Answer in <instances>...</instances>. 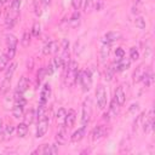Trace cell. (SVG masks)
<instances>
[{"mask_svg":"<svg viewBox=\"0 0 155 155\" xmlns=\"http://www.w3.org/2000/svg\"><path fill=\"white\" fill-rule=\"evenodd\" d=\"M13 131H15V126L10 124V125H6V126L4 127V132H2V133L5 134V137H6V138H8V137L13 133Z\"/></svg>","mask_w":155,"mask_h":155,"instance_id":"f35d334b","label":"cell"},{"mask_svg":"<svg viewBox=\"0 0 155 155\" xmlns=\"http://www.w3.org/2000/svg\"><path fill=\"white\" fill-rule=\"evenodd\" d=\"M0 5H1V4H0Z\"/></svg>","mask_w":155,"mask_h":155,"instance_id":"db71d44e","label":"cell"},{"mask_svg":"<svg viewBox=\"0 0 155 155\" xmlns=\"http://www.w3.org/2000/svg\"><path fill=\"white\" fill-rule=\"evenodd\" d=\"M142 81L144 82V85L147 86V87H150L151 85H153V82H154V78H153V73L148 69V71L145 73V75H144V78L142 79Z\"/></svg>","mask_w":155,"mask_h":155,"instance_id":"f546056e","label":"cell"},{"mask_svg":"<svg viewBox=\"0 0 155 155\" xmlns=\"http://www.w3.org/2000/svg\"><path fill=\"white\" fill-rule=\"evenodd\" d=\"M96 101L99 109H104L107 107V91L103 85H99L96 90Z\"/></svg>","mask_w":155,"mask_h":155,"instance_id":"277c9868","label":"cell"},{"mask_svg":"<svg viewBox=\"0 0 155 155\" xmlns=\"http://www.w3.org/2000/svg\"><path fill=\"white\" fill-rule=\"evenodd\" d=\"M16 131H17L18 137L24 138V137L27 136V133H28V125H27L25 122H21V124H18V125H17Z\"/></svg>","mask_w":155,"mask_h":155,"instance_id":"603a6c76","label":"cell"},{"mask_svg":"<svg viewBox=\"0 0 155 155\" xmlns=\"http://www.w3.org/2000/svg\"><path fill=\"white\" fill-rule=\"evenodd\" d=\"M76 82H79L82 87L84 92H87L91 88L92 85V78H91V71L90 70H82V71H78V76H76Z\"/></svg>","mask_w":155,"mask_h":155,"instance_id":"7a4b0ae2","label":"cell"},{"mask_svg":"<svg viewBox=\"0 0 155 155\" xmlns=\"http://www.w3.org/2000/svg\"><path fill=\"white\" fill-rule=\"evenodd\" d=\"M147 71H148V68H147L144 64L138 65V67L136 68V70L133 71V76H132V78H133V82H136V84H137V82H140Z\"/></svg>","mask_w":155,"mask_h":155,"instance_id":"8fae6325","label":"cell"},{"mask_svg":"<svg viewBox=\"0 0 155 155\" xmlns=\"http://www.w3.org/2000/svg\"><path fill=\"white\" fill-rule=\"evenodd\" d=\"M107 134H108L107 127H105L104 125H98V126H96V127L92 130V132H91V138H92L93 142H97V140L104 138Z\"/></svg>","mask_w":155,"mask_h":155,"instance_id":"52a82bcc","label":"cell"},{"mask_svg":"<svg viewBox=\"0 0 155 155\" xmlns=\"http://www.w3.org/2000/svg\"><path fill=\"white\" fill-rule=\"evenodd\" d=\"M57 50H58V42L54 41V40H52V41H48V42H46V44L44 45V47H42V53H44L45 56H48V54L56 53Z\"/></svg>","mask_w":155,"mask_h":155,"instance_id":"7c38bea8","label":"cell"},{"mask_svg":"<svg viewBox=\"0 0 155 155\" xmlns=\"http://www.w3.org/2000/svg\"><path fill=\"white\" fill-rule=\"evenodd\" d=\"M4 121L0 119V134H2V132H4Z\"/></svg>","mask_w":155,"mask_h":155,"instance_id":"816d5d0a","label":"cell"},{"mask_svg":"<svg viewBox=\"0 0 155 155\" xmlns=\"http://www.w3.org/2000/svg\"><path fill=\"white\" fill-rule=\"evenodd\" d=\"M40 1H41V4H42L44 6H48V5L51 4L52 0H40Z\"/></svg>","mask_w":155,"mask_h":155,"instance_id":"f907efd6","label":"cell"},{"mask_svg":"<svg viewBox=\"0 0 155 155\" xmlns=\"http://www.w3.org/2000/svg\"><path fill=\"white\" fill-rule=\"evenodd\" d=\"M58 153V147L57 144H52L50 145V149H48V155H54Z\"/></svg>","mask_w":155,"mask_h":155,"instance_id":"f6af8a7d","label":"cell"},{"mask_svg":"<svg viewBox=\"0 0 155 155\" xmlns=\"http://www.w3.org/2000/svg\"><path fill=\"white\" fill-rule=\"evenodd\" d=\"M16 69H17V63H11L10 64V67H7L6 68V70H5V79H8V80H11L12 79V76H13V74H15V71H16Z\"/></svg>","mask_w":155,"mask_h":155,"instance_id":"484cf974","label":"cell"},{"mask_svg":"<svg viewBox=\"0 0 155 155\" xmlns=\"http://www.w3.org/2000/svg\"><path fill=\"white\" fill-rule=\"evenodd\" d=\"M23 114H24V105L15 104L12 108V115L16 119H19V117H23Z\"/></svg>","mask_w":155,"mask_h":155,"instance_id":"cb8c5ba5","label":"cell"},{"mask_svg":"<svg viewBox=\"0 0 155 155\" xmlns=\"http://www.w3.org/2000/svg\"><path fill=\"white\" fill-rule=\"evenodd\" d=\"M68 139V132H67V127L61 128L57 133H56V140L58 144H64Z\"/></svg>","mask_w":155,"mask_h":155,"instance_id":"d6986e66","label":"cell"},{"mask_svg":"<svg viewBox=\"0 0 155 155\" xmlns=\"http://www.w3.org/2000/svg\"><path fill=\"white\" fill-rule=\"evenodd\" d=\"M119 111H120V105H119L117 102L113 98V101H111V103H110V107H109V110H108L107 113H104V115H103V120L109 121L111 117L116 116V115L119 114Z\"/></svg>","mask_w":155,"mask_h":155,"instance_id":"9c48e42d","label":"cell"},{"mask_svg":"<svg viewBox=\"0 0 155 155\" xmlns=\"http://www.w3.org/2000/svg\"><path fill=\"white\" fill-rule=\"evenodd\" d=\"M65 114H67V110H65L64 108H59L58 111H57V114H56V119H57V121L61 120V119L63 120L64 116H65Z\"/></svg>","mask_w":155,"mask_h":155,"instance_id":"ee69618b","label":"cell"},{"mask_svg":"<svg viewBox=\"0 0 155 155\" xmlns=\"http://www.w3.org/2000/svg\"><path fill=\"white\" fill-rule=\"evenodd\" d=\"M61 48H62V51H68V48H69V41H68V39H63L62 40Z\"/></svg>","mask_w":155,"mask_h":155,"instance_id":"7dc6e473","label":"cell"},{"mask_svg":"<svg viewBox=\"0 0 155 155\" xmlns=\"http://www.w3.org/2000/svg\"><path fill=\"white\" fill-rule=\"evenodd\" d=\"M82 6H84V11L86 13H90L93 10V0H84Z\"/></svg>","mask_w":155,"mask_h":155,"instance_id":"e575fe53","label":"cell"},{"mask_svg":"<svg viewBox=\"0 0 155 155\" xmlns=\"http://www.w3.org/2000/svg\"><path fill=\"white\" fill-rule=\"evenodd\" d=\"M5 41H6V45L7 46H17V38L13 35V34H6L5 35Z\"/></svg>","mask_w":155,"mask_h":155,"instance_id":"4dcf8cb0","label":"cell"},{"mask_svg":"<svg viewBox=\"0 0 155 155\" xmlns=\"http://www.w3.org/2000/svg\"><path fill=\"white\" fill-rule=\"evenodd\" d=\"M48 149H50V144H41V147L34 150L31 154H48Z\"/></svg>","mask_w":155,"mask_h":155,"instance_id":"74e56055","label":"cell"},{"mask_svg":"<svg viewBox=\"0 0 155 155\" xmlns=\"http://www.w3.org/2000/svg\"><path fill=\"white\" fill-rule=\"evenodd\" d=\"M142 121H143V131L145 133L151 132L154 128V110L150 109L148 115H145V119H142Z\"/></svg>","mask_w":155,"mask_h":155,"instance_id":"8992f818","label":"cell"},{"mask_svg":"<svg viewBox=\"0 0 155 155\" xmlns=\"http://www.w3.org/2000/svg\"><path fill=\"white\" fill-rule=\"evenodd\" d=\"M82 1L84 0H71V5L75 10H79L81 6H82Z\"/></svg>","mask_w":155,"mask_h":155,"instance_id":"bcb514c9","label":"cell"},{"mask_svg":"<svg viewBox=\"0 0 155 155\" xmlns=\"http://www.w3.org/2000/svg\"><path fill=\"white\" fill-rule=\"evenodd\" d=\"M51 64L53 65L54 70H57L58 68H62V67H63V62H62L61 56H56V57H54V58L51 61Z\"/></svg>","mask_w":155,"mask_h":155,"instance_id":"d590c367","label":"cell"},{"mask_svg":"<svg viewBox=\"0 0 155 155\" xmlns=\"http://www.w3.org/2000/svg\"><path fill=\"white\" fill-rule=\"evenodd\" d=\"M35 116H36V114H35V110H34V109H29V110H28L25 114H23V119H24V122H25L27 125H30V124L34 121Z\"/></svg>","mask_w":155,"mask_h":155,"instance_id":"d4e9b609","label":"cell"},{"mask_svg":"<svg viewBox=\"0 0 155 155\" xmlns=\"http://www.w3.org/2000/svg\"><path fill=\"white\" fill-rule=\"evenodd\" d=\"M16 48L17 46H7V51H6V54L8 57V59H12L16 54Z\"/></svg>","mask_w":155,"mask_h":155,"instance_id":"60d3db41","label":"cell"},{"mask_svg":"<svg viewBox=\"0 0 155 155\" xmlns=\"http://www.w3.org/2000/svg\"><path fill=\"white\" fill-rule=\"evenodd\" d=\"M10 86H11V80L4 78V80L0 82V94H6L7 91L10 90Z\"/></svg>","mask_w":155,"mask_h":155,"instance_id":"83f0119b","label":"cell"},{"mask_svg":"<svg viewBox=\"0 0 155 155\" xmlns=\"http://www.w3.org/2000/svg\"><path fill=\"white\" fill-rule=\"evenodd\" d=\"M75 120H76V111L74 109H69L63 119V126L67 128H70L74 126Z\"/></svg>","mask_w":155,"mask_h":155,"instance_id":"30bf717a","label":"cell"},{"mask_svg":"<svg viewBox=\"0 0 155 155\" xmlns=\"http://www.w3.org/2000/svg\"><path fill=\"white\" fill-rule=\"evenodd\" d=\"M91 116H92V104H91V99L90 98H86L84 101V104H82V113H81V124L82 126H86L90 120H91Z\"/></svg>","mask_w":155,"mask_h":155,"instance_id":"3957f363","label":"cell"},{"mask_svg":"<svg viewBox=\"0 0 155 155\" xmlns=\"http://www.w3.org/2000/svg\"><path fill=\"white\" fill-rule=\"evenodd\" d=\"M45 76H47L46 75V69H45V67H41L38 70V74H36V87H39L41 85V82L44 81Z\"/></svg>","mask_w":155,"mask_h":155,"instance_id":"4316f807","label":"cell"},{"mask_svg":"<svg viewBox=\"0 0 155 155\" xmlns=\"http://www.w3.org/2000/svg\"><path fill=\"white\" fill-rule=\"evenodd\" d=\"M109 53H110V44H108V42H104V41H103V44H102V46H101V50H99L101 61H102V62H104V61L108 58Z\"/></svg>","mask_w":155,"mask_h":155,"instance_id":"ac0fdd59","label":"cell"},{"mask_svg":"<svg viewBox=\"0 0 155 155\" xmlns=\"http://www.w3.org/2000/svg\"><path fill=\"white\" fill-rule=\"evenodd\" d=\"M80 22H81V15H80V12L76 10V11H74V13L71 15V17H70V19H69V27L76 28V27L80 24Z\"/></svg>","mask_w":155,"mask_h":155,"instance_id":"ffe728a7","label":"cell"},{"mask_svg":"<svg viewBox=\"0 0 155 155\" xmlns=\"http://www.w3.org/2000/svg\"><path fill=\"white\" fill-rule=\"evenodd\" d=\"M115 57H116V59H121V58L125 57V51H124L122 47H116V50H115Z\"/></svg>","mask_w":155,"mask_h":155,"instance_id":"7bdbcfd3","label":"cell"},{"mask_svg":"<svg viewBox=\"0 0 155 155\" xmlns=\"http://www.w3.org/2000/svg\"><path fill=\"white\" fill-rule=\"evenodd\" d=\"M130 64H131V61L128 59H115V67H116V71H124L126 69L130 68Z\"/></svg>","mask_w":155,"mask_h":155,"instance_id":"e0dca14e","label":"cell"},{"mask_svg":"<svg viewBox=\"0 0 155 155\" xmlns=\"http://www.w3.org/2000/svg\"><path fill=\"white\" fill-rule=\"evenodd\" d=\"M50 96H51V86H50V84H45L42 86V88H41V92H40L39 103H45L46 104L48 98H50Z\"/></svg>","mask_w":155,"mask_h":155,"instance_id":"5bb4252c","label":"cell"},{"mask_svg":"<svg viewBox=\"0 0 155 155\" xmlns=\"http://www.w3.org/2000/svg\"><path fill=\"white\" fill-rule=\"evenodd\" d=\"M7 1H8V0H0V4H1V5H4V4H5V2H7Z\"/></svg>","mask_w":155,"mask_h":155,"instance_id":"f5cc1de1","label":"cell"},{"mask_svg":"<svg viewBox=\"0 0 155 155\" xmlns=\"http://www.w3.org/2000/svg\"><path fill=\"white\" fill-rule=\"evenodd\" d=\"M130 58H131V61H137L139 58V52L137 51L136 47H131V50H130Z\"/></svg>","mask_w":155,"mask_h":155,"instance_id":"b9f144b4","label":"cell"},{"mask_svg":"<svg viewBox=\"0 0 155 155\" xmlns=\"http://www.w3.org/2000/svg\"><path fill=\"white\" fill-rule=\"evenodd\" d=\"M21 4H22V0H11V5H10V7H11L13 11L19 12Z\"/></svg>","mask_w":155,"mask_h":155,"instance_id":"ab89813d","label":"cell"},{"mask_svg":"<svg viewBox=\"0 0 155 155\" xmlns=\"http://www.w3.org/2000/svg\"><path fill=\"white\" fill-rule=\"evenodd\" d=\"M78 63L75 61H69L68 65L65 67V75H64V82L67 86H73L76 82V76H78Z\"/></svg>","mask_w":155,"mask_h":155,"instance_id":"6da1fadb","label":"cell"},{"mask_svg":"<svg viewBox=\"0 0 155 155\" xmlns=\"http://www.w3.org/2000/svg\"><path fill=\"white\" fill-rule=\"evenodd\" d=\"M8 57L6 53H0V71H2L6 67H7V63H8Z\"/></svg>","mask_w":155,"mask_h":155,"instance_id":"d6a6232c","label":"cell"},{"mask_svg":"<svg viewBox=\"0 0 155 155\" xmlns=\"http://www.w3.org/2000/svg\"><path fill=\"white\" fill-rule=\"evenodd\" d=\"M42 4H41V1L40 0H34V13L39 17V16H41L42 15Z\"/></svg>","mask_w":155,"mask_h":155,"instance_id":"1f68e13d","label":"cell"},{"mask_svg":"<svg viewBox=\"0 0 155 155\" xmlns=\"http://www.w3.org/2000/svg\"><path fill=\"white\" fill-rule=\"evenodd\" d=\"M18 15H19V12L13 11L11 7H8L6 10V13H5V24H6L7 28H12L15 25L17 18H18Z\"/></svg>","mask_w":155,"mask_h":155,"instance_id":"ba28073f","label":"cell"},{"mask_svg":"<svg viewBox=\"0 0 155 155\" xmlns=\"http://www.w3.org/2000/svg\"><path fill=\"white\" fill-rule=\"evenodd\" d=\"M45 69H46V75H52L53 71H54V68H53V65L51 64V62H50V64H48L47 67H45Z\"/></svg>","mask_w":155,"mask_h":155,"instance_id":"c3c4849f","label":"cell"},{"mask_svg":"<svg viewBox=\"0 0 155 155\" xmlns=\"http://www.w3.org/2000/svg\"><path fill=\"white\" fill-rule=\"evenodd\" d=\"M121 39V34L119 31H108L104 38H103V41L104 42H108V44H111L116 40H120Z\"/></svg>","mask_w":155,"mask_h":155,"instance_id":"9a60e30c","label":"cell"},{"mask_svg":"<svg viewBox=\"0 0 155 155\" xmlns=\"http://www.w3.org/2000/svg\"><path fill=\"white\" fill-rule=\"evenodd\" d=\"M86 134V126H82L80 128H78L71 136H70V139L71 142H80Z\"/></svg>","mask_w":155,"mask_h":155,"instance_id":"2e32d148","label":"cell"},{"mask_svg":"<svg viewBox=\"0 0 155 155\" xmlns=\"http://www.w3.org/2000/svg\"><path fill=\"white\" fill-rule=\"evenodd\" d=\"M48 122H50V117H44L38 120V126H36V138H41L46 134L47 130H48Z\"/></svg>","mask_w":155,"mask_h":155,"instance_id":"5b68a950","label":"cell"},{"mask_svg":"<svg viewBox=\"0 0 155 155\" xmlns=\"http://www.w3.org/2000/svg\"><path fill=\"white\" fill-rule=\"evenodd\" d=\"M28 87H29V81H28V79H27L25 76H22V78L19 79L18 84H17L16 91H18V92H21V93H24V92L28 90Z\"/></svg>","mask_w":155,"mask_h":155,"instance_id":"44dd1931","label":"cell"},{"mask_svg":"<svg viewBox=\"0 0 155 155\" xmlns=\"http://www.w3.org/2000/svg\"><path fill=\"white\" fill-rule=\"evenodd\" d=\"M115 73H116V67H115V62L114 63H111L107 69H105V80L107 81H111L113 80V78H114V75H115Z\"/></svg>","mask_w":155,"mask_h":155,"instance_id":"7402d4cb","label":"cell"},{"mask_svg":"<svg viewBox=\"0 0 155 155\" xmlns=\"http://www.w3.org/2000/svg\"><path fill=\"white\" fill-rule=\"evenodd\" d=\"M134 24H136V27H137L138 29H145V19H144L142 16L136 17V19H134Z\"/></svg>","mask_w":155,"mask_h":155,"instance_id":"8d00e7d4","label":"cell"},{"mask_svg":"<svg viewBox=\"0 0 155 155\" xmlns=\"http://www.w3.org/2000/svg\"><path fill=\"white\" fill-rule=\"evenodd\" d=\"M30 39H31V34H30L28 30H25V31L23 33L22 38H21V45H22L23 47H28V46L30 45Z\"/></svg>","mask_w":155,"mask_h":155,"instance_id":"f1b7e54d","label":"cell"},{"mask_svg":"<svg viewBox=\"0 0 155 155\" xmlns=\"http://www.w3.org/2000/svg\"><path fill=\"white\" fill-rule=\"evenodd\" d=\"M40 31H41V24L39 22H34V24L31 27V30H30V34L33 36H39Z\"/></svg>","mask_w":155,"mask_h":155,"instance_id":"836d02e7","label":"cell"},{"mask_svg":"<svg viewBox=\"0 0 155 155\" xmlns=\"http://www.w3.org/2000/svg\"><path fill=\"white\" fill-rule=\"evenodd\" d=\"M102 6H103V1H102V0H99V1L96 4V10H97V11H99V10L102 8Z\"/></svg>","mask_w":155,"mask_h":155,"instance_id":"681fc988","label":"cell"},{"mask_svg":"<svg viewBox=\"0 0 155 155\" xmlns=\"http://www.w3.org/2000/svg\"><path fill=\"white\" fill-rule=\"evenodd\" d=\"M114 99L117 102V104L120 107H122L126 102V93H125V90H124V86L120 85L116 90H115V93H114Z\"/></svg>","mask_w":155,"mask_h":155,"instance_id":"4fadbf2b","label":"cell"}]
</instances>
